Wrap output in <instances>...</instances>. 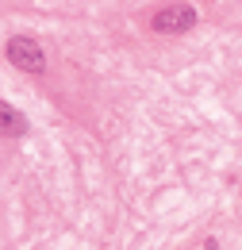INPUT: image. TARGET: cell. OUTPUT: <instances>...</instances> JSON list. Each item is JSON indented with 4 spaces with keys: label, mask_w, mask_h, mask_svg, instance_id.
Returning <instances> with one entry per match:
<instances>
[{
    "label": "cell",
    "mask_w": 242,
    "mask_h": 250,
    "mask_svg": "<svg viewBox=\"0 0 242 250\" xmlns=\"http://www.w3.org/2000/svg\"><path fill=\"white\" fill-rule=\"evenodd\" d=\"M4 54H8V62L16 65V69H23V73H42V69H46L42 46H39L35 39H27V35H12L8 46H4Z\"/></svg>",
    "instance_id": "6da1fadb"
},
{
    "label": "cell",
    "mask_w": 242,
    "mask_h": 250,
    "mask_svg": "<svg viewBox=\"0 0 242 250\" xmlns=\"http://www.w3.org/2000/svg\"><path fill=\"white\" fill-rule=\"evenodd\" d=\"M204 250H219V247H215V239H208V247H204Z\"/></svg>",
    "instance_id": "277c9868"
},
{
    "label": "cell",
    "mask_w": 242,
    "mask_h": 250,
    "mask_svg": "<svg viewBox=\"0 0 242 250\" xmlns=\"http://www.w3.org/2000/svg\"><path fill=\"white\" fill-rule=\"evenodd\" d=\"M27 116L16 108V104H8V100H0V135H8V139H23L27 135Z\"/></svg>",
    "instance_id": "3957f363"
},
{
    "label": "cell",
    "mask_w": 242,
    "mask_h": 250,
    "mask_svg": "<svg viewBox=\"0 0 242 250\" xmlns=\"http://www.w3.org/2000/svg\"><path fill=\"white\" fill-rule=\"evenodd\" d=\"M188 27H196V8L192 4H169L154 16V31L158 35H184Z\"/></svg>",
    "instance_id": "7a4b0ae2"
}]
</instances>
